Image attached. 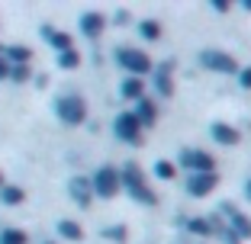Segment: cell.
I'll list each match as a JSON object with an SVG mask.
<instances>
[{"label":"cell","instance_id":"cell-17","mask_svg":"<svg viewBox=\"0 0 251 244\" xmlns=\"http://www.w3.org/2000/svg\"><path fill=\"white\" fill-rule=\"evenodd\" d=\"M58 235L68 238V241H81V238H84V228L77 222H71V219H61V222H58Z\"/></svg>","mask_w":251,"mask_h":244},{"label":"cell","instance_id":"cell-27","mask_svg":"<svg viewBox=\"0 0 251 244\" xmlns=\"http://www.w3.org/2000/svg\"><path fill=\"white\" fill-rule=\"evenodd\" d=\"M238 84H242L245 90H251V67H245V71H238Z\"/></svg>","mask_w":251,"mask_h":244},{"label":"cell","instance_id":"cell-24","mask_svg":"<svg viewBox=\"0 0 251 244\" xmlns=\"http://www.w3.org/2000/svg\"><path fill=\"white\" fill-rule=\"evenodd\" d=\"M58 65L68 67V71H71V67H77V65H81V55H77V48H71V52H61V55H58Z\"/></svg>","mask_w":251,"mask_h":244},{"label":"cell","instance_id":"cell-5","mask_svg":"<svg viewBox=\"0 0 251 244\" xmlns=\"http://www.w3.org/2000/svg\"><path fill=\"white\" fill-rule=\"evenodd\" d=\"M200 61H203V67H209L216 74H238V61L229 52H219V48H203Z\"/></svg>","mask_w":251,"mask_h":244},{"label":"cell","instance_id":"cell-7","mask_svg":"<svg viewBox=\"0 0 251 244\" xmlns=\"http://www.w3.org/2000/svg\"><path fill=\"white\" fill-rule=\"evenodd\" d=\"M113 132H116V138L126 141V145H139L142 141V126H139V119H135L132 112H119L116 122H113Z\"/></svg>","mask_w":251,"mask_h":244},{"label":"cell","instance_id":"cell-13","mask_svg":"<svg viewBox=\"0 0 251 244\" xmlns=\"http://www.w3.org/2000/svg\"><path fill=\"white\" fill-rule=\"evenodd\" d=\"M71 196H74V202H77V206L87 209V206H90V200H94V190H90V177H74V180H71Z\"/></svg>","mask_w":251,"mask_h":244},{"label":"cell","instance_id":"cell-3","mask_svg":"<svg viewBox=\"0 0 251 244\" xmlns=\"http://www.w3.org/2000/svg\"><path fill=\"white\" fill-rule=\"evenodd\" d=\"M55 112H58V119L65 122V126H81L84 119H87V103H84L81 96H58V103H55Z\"/></svg>","mask_w":251,"mask_h":244},{"label":"cell","instance_id":"cell-23","mask_svg":"<svg viewBox=\"0 0 251 244\" xmlns=\"http://www.w3.org/2000/svg\"><path fill=\"white\" fill-rule=\"evenodd\" d=\"M155 177H161V180H174V177H177V164L158 161V164H155Z\"/></svg>","mask_w":251,"mask_h":244},{"label":"cell","instance_id":"cell-22","mask_svg":"<svg viewBox=\"0 0 251 244\" xmlns=\"http://www.w3.org/2000/svg\"><path fill=\"white\" fill-rule=\"evenodd\" d=\"M7 58L13 61V65H29L32 52L26 48V45H10V48H7Z\"/></svg>","mask_w":251,"mask_h":244},{"label":"cell","instance_id":"cell-10","mask_svg":"<svg viewBox=\"0 0 251 244\" xmlns=\"http://www.w3.org/2000/svg\"><path fill=\"white\" fill-rule=\"evenodd\" d=\"M209 135H213V141L229 145V148L242 141V132H238L235 126H229V122H213V126H209Z\"/></svg>","mask_w":251,"mask_h":244},{"label":"cell","instance_id":"cell-18","mask_svg":"<svg viewBox=\"0 0 251 244\" xmlns=\"http://www.w3.org/2000/svg\"><path fill=\"white\" fill-rule=\"evenodd\" d=\"M139 32H142V39L155 42V39H161V22H158V20H142L139 22Z\"/></svg>","mask_w":251,"mask_h":244},{"label":"cell","instance_id":"cell-31","mask_svg":"<svg viewBox=\"0 0 251 244\" xmlns=\"http://www.w3.org/2000/svg\"><path fill=\"white\" fill-rule=\"evenodd\" d=\"M0 186H3V174H0Z\"/></svg>","mask_w":251,"mask_h":244},{"label":"cell","instance_id":"cell-6","mask_svg":"<svg viewBox=\"0 0 251 244\" xmlns=\"http://www.w3.org/2000/svg\"><path fill=\"white\" fill-rule=\"evenodd\" d=\"M180 167H187L190 174H213L216 161H213V155L203 151V148H184L180 151Z\"/></svg>","mask_w":251,"mask_h":244},{"label":"cell","instance_id":"cell-26","mask_svg":"<svg viewBox=\"0 0 251 244\" xmlns=\"http://www.w3.org/2000/svg\"><path fill=\"white\" fill-rule=\"evenodd\" d=\"M103 235L113 238V241H126V228H123V225H113V228H106Z\"/></svg>","mask_w":251,"mask_h":244},{"label":"cell","instance_id":"cell-1","mask_svg":"<svg viewBox=\"0 0 251 244\" xmlns=\"http://www.w3.org/2000/svg\"><path fill=\"white\" fill-rule=\"evenodd\" d=\"M119 183H123V190H129V196H132L135 202H142V206H155L158 202L155 190L148 186V180L139 170V164H126V167L119 170Z\"/></svg>","mask_w":251,"mask_h":244},{"label":"cell","instance_id":"cell-30","mask_svg":"<svg viewBox=\"0 0 251 244\" xmlns=\"http://www.w3.org/2000/svg\"><path fill=\"white\" fill-rule=\"evenodd\" d=\"M245 200H248V202H251V177H248V180H245Z\"/></svg>","mask_w":251,"mask_h":244},{"label":"cell","instance_id":"cell-9","mask_svg":"<svg viewBox=\"0 0 251 244\" xmlns=\"http://www.w3.org/2000/svg\"><path fill=\"white\" fill-rule=\"evenodd\" d=\"M222 212L229 215V222H232V235L238 238V241H242V238H251V219H245L242 212H238L235 206H229V202H226V206H222Z\"/></svg>","mask_w":251,"mask_h":244},{"label":"cell","instance_id":"cell-28","mask_svg":"<svg viewBox=\"0 0 251 244\" xmlns=\"http://www.w3.org/2000/svg\"><path fill=\"white\" fill-rule=\"evenodd\" d=\"M3 77H10V61L0 55V81H3Z\"/></svg>","mask_w":251,"mask_h":244},{"label":"cell","instance_id":"cell-14","mask_svg":"<svg viewBox=\"0 0 251 244\" xmlns=\"http://www.w3.org/2000/svg\"><path fill=\"white\" fill-rule=\"evenodd\" d=\"M103 26H106V20H103L100 13H84V16H81V32H84L87 39H97L100 32H103Z\"/></svg>","mask_w":251,"mask_h":244},{"label":"cell","instance_id":"cell-21","mask_svg":"<svg viewBox=\"0 0 251 244\" xmlns=\"http://www.w3.org/2000/svg\"><path fill=\"white\" fill-rule=\"evenodd\" d=\"M26 231L23 228H0V244H26Z\"/></svg>","mask_w":251,"mask_h":244},{"label":"cell","instance_id":"cell-11","mask_svg":"<svg viewBox=\"0 0 251 244\" xmlns=\"http://www.w3.org/2000/svg\"><path fill=\"white\" fill-rule=\"evenodd\" d=\"M132 116L139 119V126H142V129L155 126V122H158V106H155V100H148V96H142L139 103H135V112H132Z\"/></svg>","mask_w":251,"mask_h":244},{"label":"cell","instance_id":"cell-16","mask_svg":"<svg viewBox=\"0 0 251 244\" xmlns=\"http://www.w3.org/2000/svg\"><path fill=\"white\" fill-rule=\"evenodd\" d=\"M42 36L49 39V42H52L55 48H58V55H61V52H71V48H74L71 36H68V32H58V29H52V26H45V29H42Z\"/></svg>","mask_w":251,"mask_h":244},{"label":"cell","instance_id":"cell-19","mask_svg":"<svg viewBox=\"0 0 251 244\" xmlns=\"http://www.w3.org/2000/svg\"><path fill=\"white\" fill-rule=\"evenodd\" d=\"M187 231L197 235V238H209L213 235V225H209V219H190V222H187Z\"/></svg>","mask_w":251,"mask_h":244},{"label":"cell","instance_id":"cell-2","mask_svg":"<svg viewBox=\"0 0 251 244\" xmlns=\"http://www.w3.org/2000/svg\"><path fill=\"white\" fill-rule=\"evenodd\" d=\"M116 65L123 71H129V77H142V74H151V58H148L142 48H129V45H119L116 48Z\"/></svg>","mask_w":251,"mask_h":244},{"label":"cell","instance_id":"cell-29","mask_svg":"<svg viewBox=\"0 0 251 244\" xmlns=\"http://www.w3.org/2000/svg\"><path fill=\"white\" fill-rule=\"evenodd\" d=\"M213 10H216V13H229V3H219V0H216Z\"/></svg>","mask_w":251,"mask_h":244},{"label":"cell","instance_id":"cell-15","mask_svg":"<svg viewBox=\"0 0 251 244\" xmlns=\"http://www.w3.org/2000/svg\"><path fill=\"white\" fill-rule=\"evenodd\" d=\"M119 93H123L126 100H135V103H139L142 96H145V81H142V77H126Z\"/></svg>","mask_w":251,"mask_h":244},{"label":"cell","instance_id":"cell-4","mask_svg":"<svg viewBox=\"0 0 251 244\" xmlns=\"http://www.w3.org/2000/svg\"><path fill=\"white\" fill-rule=\"evenodd\" d=\"M90 190H94L97 196H103V200H113V196L123 190V183H119V170L110 167V164L100 167L94 177H90Z\"/></svg>","mask_w":251,"mask_h":244},{"label":"cell","instance_id":"cell-12","mask_svg":"<svg viewBox=\"0 0 251 244\" xmlns=\"http://www.w3.org/2000/svg\"><path fill=\"white\" fill-rule=\"evenodd\" d=\"M155 90H158L161 100H168V96L174 93V77H171V65H168V61L155 67Z\"/></svg>","mask_w":251,"mask_h":244},{"label":"cell","instance_id":"cell-8","mask_svg":"<svg viewBox=\"0 0 251 244\" xmlns=\"http://www.w3.org/2000/svg\"><path fill=\"white\" fill-rule=\"evenodd\" d=\"M219 186V174H190L187 177V193L190 196H197V200H203V196H209V193Z\"/></svg>","mask_w":251,"mask_h":244},{"label":"cell","instance_id":"cell-20","mask_svg":"<svg viewBox=\"0 0 251 244\" xmlns=\"http://www.w3.org/2000/svg\"><path fill=\"white\" fill-rule=\"evenodd\" d=\"M0 200L7 202V206H20V202L26 200V193H23L20 186H0Z\"/></svg>","mask_w":251,"mask_h":244},{"label":"cell","instance_id":"cell-25","mask_svg":"<svg viewBox=\"0 0 251 244\" xmlns=\"http://www.w3.org/2000/svg\"><path fill=\"white\" fill-rule=\"evenodd\" d=\"M10 77H13L16 84L29 81V65H13V67H10Z\"/></svg>","mask_w":251,"mask_h":244}]
</instances>
